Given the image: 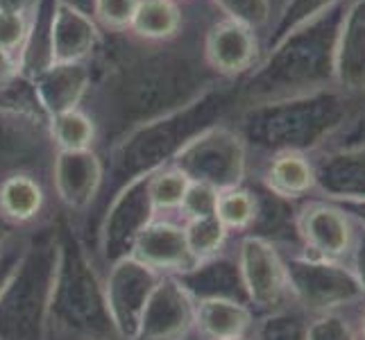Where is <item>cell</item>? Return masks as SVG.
Masks as SVG:
<instances>
[{"instance_id":"6da1fadb","label":"cell","mask_w":365,"mask_h":340,"mask_svg":"<svg viewBox=\"0 0 365 340\" xmlns=\"http://www.w3.org/2000/svg\"><path fill=\"white\" fill-rule=\"evenodd\" d=\"M59 266V213L32 227L0 291V340H46Z\"/></svg>"},{"instance_id":"7a4b0ae2","label":"cell","mask_w":365,"mask_h":340,"mask_svg":"<svg viewBox=\"0 0 365 340\" xmlns=\"http://www.w3.org/2000/svg\"><path fill=\"white\" fill-rule=\"evenodd\" d=\"M50 329L68 340H120L107 306L103 272L66 213H59V266Z\"/></svg>"},{"instance_id":"3957f363","label":"cell","mask_w":365,"mask_h":340,"mask_svg":"<svg viewBox=\"0 0 365 340\" xmlns=\"http://www.w3.org/2000/svg\"><path fill=\"white\" fill-rule=\"evenodd\" d=\"M345 116L347 98L343 93L336 89L311 93L307 100L288 103V107L263 118L259 136L277 153H286V150L304 153V148L318 145L322 138L343 128Z\"/></svg>"},{"instance_id":"277c9868","label":"cell","mask_w":365,"mask_h":340,"mask_svg":"<svg viewBox=\"0 0 365 340\" xmlns=\"http://www.w3.org/2000/svg\"><path fill=\"white\" fill-rule=\"evenodd\" d=\"M155 216L157 213L148 195V175L120 188L100 218L91 245V257L100 272L132 254L136 236Z\"/></svg>"},{"instance_id":"5b68a950","label":"cell","mask_w":365,"mask_h":340,"mask_svg":"<svg viewBox=\"0 0 365 340\" xmlns=\"http://www.w3.org/2000/svg\"><path fill=\"white\" fill-rule=\"evenodd\" d=\"M288 293H293L302 306L318 313H329L336 306L361 299V286L356 274L336 261L316 257L284 259Z\"/></svg>"},{"instance_id":"8992f818","label":"cell","mask_w":365,"mask_h":340,"mask_svg":"<svg viewBox=\"0 0 365 340\" xmlns=\"http://www.w3.org/2000/svg\"><path fill=\"white\" fill-rule=\"evenodd\" d=\"M105 295L111 320L120 340H136L148 299L157 288L161 274L143 266L134 257L118 259L103 272Z\"/></svg>"},{"instance_id":"52a82bcc","label":"cell","mask_w":365,"mask_h":340,"mask_svg":"<svg viewBox=\"0 0 365 340\" xmlns=\"http://www.w3.org/2000/svg\"><path fill=\"white\" fill-rule=\"evenodd\" d=\"M236 261L241 268L250 309L263 313L282 311V302L288 295L286 263L272 241L247 234L238 241Z\"/></svg>"},{"instance_id":"ba28073f","label":"cell","mask_w":365,"mask_h":340,"mask_svg":"<svg viewBox=\"0 0 365 340\" xmlns=\"http://www.w3.org/2000/svg\"><path fill=\"white\" fill-rule=\"evenodd\" d=\"M175 168H180L191 182L211 184L218 191L241 186L245 175V157L238 136L230 132H213L197 143L188 145L175 159Z\"/></svg>"},{"instance_id":"9c48e42d","label":"cell","mask_w":365,"mask_h":340,"mask_svg":"<svg viewBox=\"0 0 365 340\" xmlns=\"http://www.w3.org/2000/svg\"><path fill=\"white\" fill-rule=\"evenodd\" d=\"M195 334V299L163 274L148 299L136 340H188Z\"/></svg>"},{"instance_id":"30bf717a","label":"cell","mask_w":365,"mask_h":340,"mask_svg":"<svg viewBox=\"0 0 365 340\" xmlns=\"http://www.w3.org/2000/svg\"><path fill=\"white\" fill-rule=\"evenodd\" d=\"M331 82L345 98L365 93V0H349L338 19Z\"/></svg>"},{"instance_id":"8fae6325","label":"cell","mask_w":365,"mask_h":340,"mask_svg":"<svg viewBox=\"0 0 365 340\" xmlns=\"http://www.w3.org/2000/svg\"><path fill=\"white\" fill-rule=\"evenodd\" d=\"M105 182L98 157L86 153H59L53 170L57 202L64 207L71 222H78L91 209Z\"/></svg>"},{"instance_id":"7c38bea8","label":"cell","mask_w":365,"mask_h":340,"mask_svg":"<svg viewBox=\"0 0 365 340\" xmlns=\"http://www.w3.org/2000/svg\"><path fill=\"white\" fill-rule=\"evenodd\" d=\"M130 257L141 261L143 266L161 277H175L195 263L186 245L184 220H173L161 213H157L136 236Z\"/></svg>"},{"instance_id":"4fadbf2b","label":"cell","mask_w":365,"mask_h":340,"mask_svg":"<svg viewBox=\"0 0 365 340\" xmlns=\"http://www.w3.org/2000/svg\"><path fill=\"white\" fill-rule=\"evenodd\" d=\"M295 230L316 259L336 261L351 247V225L343 207L311 202L297 213Z\"/></svg>"},{"instance_id":"5bb4252c","label":"cell","mask_w":365,"mask_h":340,"mask_svg":"<svg viewBox=\"0 0 365 340\" xmlns=\"http://www.w3.org/2000/svg\"><path fill=\"white\" fill-rule=\"evenodd\" d=\"M175 279H178V284L195 302L232 299V302H241V304L250 306L236 254L230 257V254H225V252H220V254L211 259L195 261L188 270L175 274Z\"/></svg>"},{"instance_id":"9a60e30c","label":"cell","mask_w":365,"mask_h":340,"mask_svg":"<svg viewBox=\"0 0 365 340\" xmlns=\"http://www.w3.org/2000/svg\"><path fill=\"white\" fill-rule=\"evenodd\" d=\"M48 193L34 172L19 170L0 180V213L19 230H32L55 213H46Z\"/></svg>"},{"instance_id":"2e32d148","label":"cell","mask_w":365,"mask_h":340,"mask_svg":"<svg viewBox=\"0 0 365 340\" xmlns=\"http://www.w3.org/2000/svg\"><path fill=\"white\" fill-rule=\"evenodd\" d=\"M316 182L336 200H365V148L345 145L313 163Z\"/></svg>"},{"instance_id":"e0dca14e","label":"cell","mask_w":365,"mask_h":340,"mask_svg":"<svg viewBox=\"0 0 365 340\" xmlns=\"http://www.w3.org/2000/svg\"><path fill=\"white\" fill-rule=\"evenodd\" d=\"M257 53V39L252 30L241 21H222L213 25L207 36V59L209 64L225 73L236 75L245 71Z\"/></svg>"},{"instance_id":"ac0fdd59","label":"cell","mask_w":365,"mask_h":340,"mask_svg":"<svg viewBox=\"0 0 365 340\" xmlns=\"http://www.w3.org/2000/svg\"><path fill=\"white\" fill-rule=\"evenodd\" d=\"M255 326V313L247 304L232 299L195 302V334L205 340L243 338Z\"/></svg>"},{"instance_id":"d6986e66","label":"cell","mask_w":365,"mask_h":340,"mask_svg":"<svg viewBox=\"0 0 365 340\" xmlns=\"http://www.w3.org/2000/svg\"><path fill=\"white\" fill-rule=\"evenodd\" d=\"M263 188L279 200H297L318 186L313 161L304 153H277L263 172Z\"/></svg>"},{"instance_id":"ffe728a7","label":"cell","mask_w":365,"mask_h":340,"mask_svg":"<svg viewBox=\"0 0 365 340\" xmlns=\"http://www.w3.org/2000/svg\"><path fill=\"white\" fill-rule=\"evenodd\" d=\"M98 128L86 111L66 109L53 116L50 136L59 153H86L96 143Z\"/></svg>"},{"instance_id":"44dd1931","label":"cell","mask_w":365,"mask_h":340,"mask_svg":"<svg viewBox=\"0 0 365 340\" xmlns=\"http://www.w3.org/2000/svg\"><path fill=\"white\" fill-rule=\"evenodd\" d=\"M182 14L173 0H141L132 28L145 39H168L180 30Z\"/></svg>"},{"instance_id":"7402d4cb","label":"cell","mask_w":365,"mask_h":340,"mask_svg":"<svg viewBox=\"0 0 365 340\" xmlns=\"http://www.w3.org/2000/svg\"><path fill=\"white\" fill-rule=\"evenodd\" d=\"M259 213L257 193L245 186L220 191L216 205V218L227 227V232H250Z\"/></svg>"},{"instance_id":"603a6c76","label":"cell","mask_w":365,"mask_h":340,"mask_svg":"<svg viewBox=\"0 0 365 340\" xmlns=\"http://www.w3.org/2000/svg\"><path fill=\"white\" fill-rule=\"evenodd\" d=\"M188 182L191 180L175 166H161L153 175H148V195L155 213L168 216L173 211H180Z\"/></svg>"},{"instance_id":"cb8c5ba5","label":"cell","mask_w":365,"mask_h":340,"mask_svg":"<svg viewBox=\"0 0 365 340\" xmlns=\"http://www.w3.org/2000/svg\"><path fill=\"white\" fill-rule=\"evenodd\" d=\"M184 236L191 257L195 261H202L225 252V243H227L230 232L216 216H207V218L184 220Z\"/></svg>"},{"instance_id":"d4e9b609","label":"cell","mask_w":365,"mask_h":340,"mask_svg":"<svg viewBox=\"0 0 365 340\" xmlns=\"http://www.w3.org/2000/svg\"><path fill=\"white\" fill-rule=\"evenodd\" d=\"M255 340H307V322L291 311L268 313L257 326Z\"/></svg>"},{"instance_id":"484cf974","label":"cell","mask_w":365,"mask_h":340,"mask_svg":"<svg viewBox=\"0 0 365 340\" xmlns=\"http://www.w3.org/2000/svg\"><path fill=\"white\" fill-rule=\"evenodd\" d=\"M220 191L205 182H188V188L182 200V220H195V218H207L216 216V205H218Z\"/></svg>"},{"instance_id":"4316f807","label":"cell","mask_w":365,"mask_h":340,"mask_svg":"<svg viewBox=\"0 0 365 340\" xmlns=\"http://www.w3.org/2000/svg\"><path fill=\"white\" fill-rule=\"evenodd\" d=\"M141 0H96V14L109 28L132 25Z\"/></svg>"},{"instance_id":"83f0119b","label":"cell","mask_w":365,"mask_h":340,"mask_svg":"<svg viewBox=\"0 0 365 340\" xmlns=\"http://www.w3.org/2000/svg\"><path fill=\"white\" fill-rule=\"evenodd\" d=\"M307 340H354L343 318L334 313H322L307 324Z\"/></svg>"},{"instance_id":"f1b7e54d","label":"cell","mask_w":365,"mask_h":340,"mask_svg":"<svg viewBox=\"0 0 365 340\" xmlns=\"http://www.w3.org/2000/svg\"><path fill=\"white\" fill-rule=\"evenodd\" d=\"M25 34H28V23H25L21 11L0 9V48L11 53L23 43Z\"/></svg>"},{"instance_id":"f546056e","label":"cell","mask_w":365,"mask_h":340,"mask_svg":"<svg viewBox=\"0 0 365 340\" xmlns=\"http://www.w3.org/2000/svg\"><path fill=\"white\" fill-rule=\"evenodd\" d=\"M30 232V230H28ZM28 232L21 234L14 243H11L5 252H0V291H3V286L7 282V277L11 274V270H14L16 261L21 257V249H23V243H25V236H28Z\"/></svg>"},{"instance_id":"4dcf8cb0","label":"cell","mask_w":365,"mask_h":340,"mask_svg":"<svg viewBox=\"0 0 365 340\" xmlns=\"http://www.w3.org/2000/svg\"><path fill=\"white\" fill-rule=\"evenodd\" d=\"M351 272L356 274V282L361 286V297H365V232L354 247V268H351Z\"/></svg>"},{"instance_id":"1f68e13d","label":"cell","mask_w":365,"mask_h":340,"mask_svg":"<svg viewBox=\"0 0 365 340\" xmlns=\"http://www.w3.org/2000/svg\"><path fill=\"white\" fill-rule=\"evenodd\" d=\"M25 232H28V230H19V227H14L9 220H5L3 213H0V252H5Z\"/></svg>"},{"instance_id":"d6a6232c","label":"cell","mask_w":365,"mask_h":340,"mask_svg":"<svg viewBox=\"0 0 365 340\" xmlns=\"http://www.w3.org/2000/svg\"><path fill=\"white\" fill-rule=\"evenodd\" d=\"M14 75V59H11V53L0 48V86L7 84Z\"/></svg>"},{"instance_id":"836d02e7","label":"cell","mask_w":365,"mask_h":340,"mask_svg":"<svg viewBox=\"0 0 365 340\" xmlns=\"http://www.w3.org/2000/svg\"><path fill=\"white\" fill-rule=\"evenodd\" d=\"M341 207L343 209H347V211H351L354 216L365 225V200H341Z\"/></svg>"},{"instance_id":"e575fe53","label":"cell","mask_w":365,"mask_h":340,"mask_svg":"<svg viewBox=\"0 0 365 340\" xmlns=\"http://www.w3.org/2000/svg\"><path fill=\"white\" fill-rule=\"evenodd\" d=\"M356 132H359V138H361V141H359V143H354V145L365 148V113L361 116V120H356Z\"/></svg>"},{"instance_id":"d590c367","label":"cell","mask_w":365,"mask_h":340,"mask_svg":"<svg viewBox=\"0 0 365 340\" xmlns=\"http://www.w3.org/2000/svg\"><path fill=\"white\" fill-rule=\"evenodd\" d=\"M46 340H68V338H66V336H61V334H59V331H55V329H50Z\"/></svg>"},{"instance_id":"8d00e7d4","label":"cell","mask_w":365,"mask_h":340,"mask_svg":"<svg viewBox=\"0 0 365 340\" xmlns=\"http://www.w3.org/2000/svg\"><path fill=\"white\" fill-rule=\"evenodd\" d=\"M230 340H250L247 336H243V338H230Z\"/></svg>"},{"instance_id":"74e56055","label":"cell","mask_w":365,"mask_h":340,"mask_svg":"<svg viewBox=\"0 0 365 340\" xmlns=\"http://www.w3.org/2000/svg\"><path fill=\"white\" fill-rule=\"evenodd\" d=\"M363 334H365V318H363Z\"/></svg>"}]
</instances>
